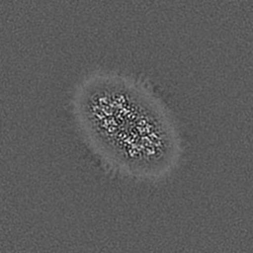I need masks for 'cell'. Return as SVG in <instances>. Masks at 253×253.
I'll return each instance as SVG.
<instances>
[{"mask_svg": "<svg viewBox=\"0 0 253 253\" xmlns=\"http://www.w3.org/2000/svg\"><path fill=\"white\" fill-rule=\"evenodd\" d=\"M139 99L114 87L94 93L86 117L93 131L121 159L133 164L157 161L167 150L161 122Z\"/></svg>", "mask_w": 253, "mask_h": 253, "instance_id": "cell-1", "label": "cell"}]
</instances>
